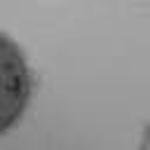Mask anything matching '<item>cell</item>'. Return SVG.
<instances>
[{"instance_id": "2", "label": "cell", "mask_w": 150, "mask_h": 150, "mask_svg": "<svg viewBox=\"0 0 150 150\" xmlns=\"http://www.w3.org/2000/svg\"><path fill=\"white\" fill-rule=\"evenodd\" d=\"M138 150H150V124L145 127V131H143V138H141V148Z\"/></svg>"}, {"instance_id": "1", "label": "cell", "mask_w": 150, "mask_h": 150, "mask_svg": "<svg viewBox=\"0 0 150 150\" xmlns=\"http://www.w3.org/2000/svg\"><path fill=\"white\" fill-rule=\"evenodd\" d=\"M28 91L30 77L21 52L9 38H2V131H7L21 115L28 101Z\"/></svg>"}]
</instances>
